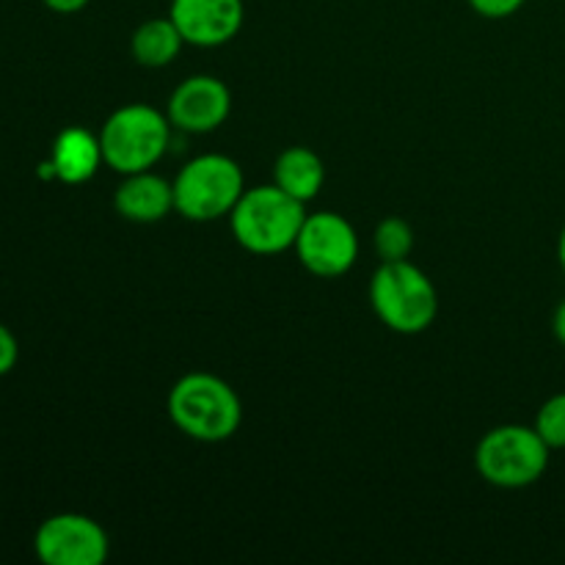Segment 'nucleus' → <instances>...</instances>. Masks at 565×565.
<instances>
[{
  "instance_id": "f8f14e48",
  "label": "nucleus",
  "mask_w": 565,
  "mask_h": 565,
  "mask_svg": "<svg viewBox=\"0 0 565 565\" xmlns=\"http://www.w3.org/2000/svg\"><path fill=\"white\" fill-rule=\"evenodd\" d=\"M103 163L99 136L83 130V127H66L53 141V152H50L47 163L39 166V174L55 177L66 185H81V182L92 180Z\"/></svg>"
},
{
  "instance_id": "423d86ee",
  "label": "nucleus",
  "mask_w": 565,
  "mask_h": 565,
  "mask_svg": "<svg viewBox=\"0 0 565 565\" xmlns=\"http://www.w3.org/2000/svg\"><path fill=\"white\" fill-rule=\"evenodd\" d=\"M246 191L241 166L226 154H199L174 180V210L188 221L207 224L235 210Z\"/></svg>"
},
{
  "instance_id": "6ab92c4d",
  "label": "nucleus",
  "mask_w": 565,
  "mask_h": 565,
  "mask_svg": "<svg viewBox=\"0 0 565 565\" xmlns=\"http://www.w3.org/2000/svg\"><path fill=\"white\" fill-rule=\"evenodd\" d=\"M44 6H47L50 11H55V14H77L81 9H86L92 0H42Z\"/></svg>"
},
{
  "instance_id": "1a4fd4ad",
  "label": "nucleus",
  "mask_w": 565,
  "mask_h": 565,
  "mask_svg": "<svg viewBox=\"0 0 565 565\" xmlns=\"http://www.w3.org/2000/svg\"><path fill=\"white\" fill-rule=\"evenodd\" d=\"M232 110V94L224 81L213 75H193L185 77L180 86L171 92L166 116L171 127L182 132H202L218 130Z\"/></svg>"
},
{
  "instance_id": "412c9836",
  "label": "nucleus",
  "mask_w": 565,
  "mask_h": 565,
  "mask_svg": "<svg viewBox=\"0 0 565 565\" xmlns=\"http://www.w3.org/2000/svg\"><path fill=\"white\" fill-rule=\"evenodd\" d=\"M557 263H561L563 274H565V224L561 230V241H557Z\"/></svg>"
},
{
  "instance_id": "f257e3e1",
  "label": "nucleus",
  "mask_w": 565,
  "mask_h": 565,
  "mask_svg": "<svg viewBox=\"0 0 565 565\" xmlns=\"http://www.w3.org/2000/svg\"><path fill=\"white\" fill-rule=\"evenodd\" d=\"M169 417L188 439L218 445L232 439L243 423V403L224 379L210 373H188L171 386Z\"/></svg>"
},
{
  "instance_id": "f03ea898",
  "label": "nucleus",
  "mask_w": 565,
  "mask_h": 565,
  "mask_svg": "<svg viewBox=\"0 0 565 565\" xmlns=\"http://www.w3.org/2000/svg\"><path fill=\"white\" fill-rule=\"evenodd\" d=\"M303 221H307L303 202L281 191L276 182L243 191L241 202L230 213L235 241L259 257L281 254L296 246Z\"/></svg>"
},
{
  "instance_id": "6e6552de",
  "label": "nucleus",
  "mask_w": 565,
  "mask_h": 565,
  "mask_svg": "<svg viewBox=\"0 0 565 565\" xmlns=\"http://www.w3.org/2000/svg\"><path fill=\"white\" fill-rule=\"evenodd\" d=\"M298 263L320 279L348 274L359 259V235L340 213H312L296 237Z\"/></svg>"
},
{
  "instance_id": "9d476101",
  "label": "nucleus",
  "mask_w": 565,
  "mask_h": 565,
  "mask_svg": "<svg viewBox=\"0 0 565 565\" xmlns=\"http://www.w3.org/2000/svg\"><path fill=\"white\" fill-rule=\"evenodd\" d=\"M169 17L193 47H221L241 33L243 0H171Z\"/></svg>"
},
{
  "instance_id": "aec40b11",
  "label": "nucleus",
  "mask_w": 565,
  "mask_h": 565,
  "mask_svg": "<svg viewBox=\"0 0 565 565\" xmlns=\"http://www.w3.org/2000/svg\"><path fill=\"white\" fill-rule=\"evenodd\" d=\"M552 331H555L557 342H561V345H565V298H563L561 303H557L555 318H552Z\"/></svg>"
},
{
  "instance_id": "ddd939ff",
  "label": "nucleus",
  "mask_w": 565,
  "mask_h": 565,
  "mask_svg": "<svg viewBox=\"0 0 565 565\" xmlns=\"http://www.w3.org/2000/svg\"><path fill=\"white\" fill-rule=\"evenodd\" d=\"M274 182L298 202H312L326 182V166L318 152L307 147H290L276 158Z\"/></svg>"
},
{
  "instance_id": "39448f33",
  "label": "nucleus",
  "mask_w": 565,
  "mask_h": 565,
  "mask_svg": "<svg viewBox=\"0 0 565 565\" xmlns=\"http://www.w3.org/2000/svg\"><path fill=\"white\" fill-rule=\"evenodd\" d=\"M552 447L527 425H500L478 441L475 469L497 489H527L544 478Z\"/></svg>"
},
{
  "instance_id": "4468645a",
  "label": "nucleus",
  "mask_w": 565,
  "mask_h": 565,
  "mask_svg": "<svg viewBox=\"0 0 565 565\" xmlns=\"http://www.w3.org/2000/svg\"><path fill=\"white\" fill-rule=\"evenodd\" d=\"M182 44H185V39L177 31L171 17H154V20L141 22L130 39L132 58L141 66H147V70L169 66L180 55Z\"/></svg>"
},
{
  "instance_id": "a211bd4d",
  "label": "nucleus",
  "mask_w": 565,
  "mask_h": 565,
  "mask_svg": "<svg viewBox=\"0 0 565 565\" xmlns=\"http://www.w3.org/2000/svg\"><path fill=\"white\" fill-rule=\"evenodd\" d=\"M17 359H20V345H17V337L0 323V379L9 375L14 370Z\"/></svg>"
},
{
  "instance_id": "f3484780",
  "label": "nucleus",
  "mask_w": 565,
  "mask_h": 565,
  "mask_svg": "<svg viewBox=\"0 0 565 565\" xmlns=\"http://www.w3.org/2000/svg\"><path fill=\"white\" fill-rule=\"evenodd\" d=\"M527 0H469L475 14L486 17V20H505V17L516 14Z\"/></svg>"
},
{
  "instance_id": "dca6fc26",
  "label": "nucleus",
  "mask_w": 565,
  "mask_h": 565,
  "mask_svg": "<svg viewBox=\"0 0 565 565\" xmlns=\"http://www.w3.org/2000/svg\"><path fill=\"white\" fill-rule=\"evenodd\" d=\"M535 430L552 450H565V392L552 395L535 417Z\"/></svg>"
},
{
  "instance_id": "0eeeda50",
  "label": "nucleus",
  "mask_w": 565,
  "mask_h": 565,
  "mask_svg": "<svg viewBox=\"0 0 565 565\" xmlns=\"http://www.w3.org/2000/svg\"><path fill=\"white\" fill-rule=\"evenodd\" d=\"M33 552L44 565H103L108 561V533L83 513H55L39 524Z\"/></svg>"
},
{
  "instance_id": "7ed1b4c3",
  "label": "nucleus",
  "mask_w": 565,
  "mask_h": 565,
  "mask_svg": "<svg viewBox=\"0 0 565 565\" xmlns=\"http://www.w3.org/2000/svg\"><path fill=\"white\" fill-rule=\"evenodd\" d=\"M370 303L381 323L397 334H423L439 315V292L434 281L408 259L381 263L370 281Z\"/></svg>"
},
{
  "instance_id": "20e7f679",
  "label": "nucleus",
  "mask_w": 565,
  "mask_h": 565,
  "mask_svg": "<svg viewBox=\"0 0 565 565\" xmlns=\"http://www.w3.org/2000/svg\"><path fill=\"white\" fill-rule=\"evenodd\" d=\"M171 141L169 116L152 105L130 103L116 108L99 130L103 160L119 174L147 171L166 154Z\"/></svg>"
},
{
  "instance_id": "9b49d317",
  "label": "nucleus",
  "mask_w": 565,
  "mask_h": 565,
  "mask_svg": "<svg viewBox=\"0 0 565 565\" xmlns=\"http://www.w3.org/2000/svg\"><path fill=\"white\" fill-rule=\"evenodd\" d=\"M116 213L132 224H158L174 213V182L152 174V169L125 174L114 193Z\"/></svg>"
},
{
  "instance_id": "2eb2a0df",
  "label": "nucleus",
  "mask_w": 565,
  "mask_h": 565,
  "mask_svg": "<svg viewBox=\"0 0 565 565\" xmlns=\"http://www.w3.org/2000/svg\"><path fill=\"white\" fill-rule=\"evenodd\" d=\"M414 248V230L408 221L390 215L375 230V252H379L381 263H397V259H408Z\"/></svg>"
}]
</instances>
